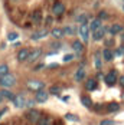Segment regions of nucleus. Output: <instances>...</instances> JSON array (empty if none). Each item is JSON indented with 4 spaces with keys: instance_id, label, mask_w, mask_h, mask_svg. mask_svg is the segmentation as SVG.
<instances>
[{
    "instance_id": "f257e3e1",
    "label": "nucleus",
    "mask_w": 124,
    "mask_h": 125,
    "mask_svg": "<svg viewBox=\"0 0 124 125\" xmlns=\"http://www.w3.org/2000/svg\"><path fill=\"white\" fill-rule=\"evenodd\" d=\"M40 118H42V112H40L39 109L32 108V109H29V111L26 112V119H27L30 124H37Z\"/></svg>"
},
{
    "instance_id": "f03ea898",
    "label": "nucleus",
    "mask_w": 124,
    "mask_h": 125,
    "mask_svg": "<svg viewBox=\"0 0 124 125\" xmlns=\"http://www.w3.org/2000/svg\"><path fill=\"white\" fill-rule=\"evenodd\" d=\"M16 85V78L13 75H10V73H7V75L1 76L0 78V86L3 88H12Z\"/></svg>"
},
{
    "instance_id": "7ed1b4c3",
    "label": "nucleus",
    "mask_w": 124,
    "mask_h": 125,
    "mask_svg": "<svg viewBox=\"0 0 124 125\" xmlns=\"http://www.w3.org/2000/svg\"><path fill=\"white\" fill-rule=\"evenodd\" d=\"M104 82L108 85V86H114L117 82H118V76H117V72L112 69V71H110L107 75L104 76Z\"/></svg>"
},
{
    "instance_id": "20e7f679",
    "label": "nucleus",
    "mask_w": 124,
    "mask_h": 125,
    "mask_svg": "<svg viewBox=\"0 0 124 125\" xmlns=\"http://www.w3.org/2000/svg\"><path fill=\"white\" fill-rule=\"evenodd\" d=\"M48 98H49V92H46L45 89H40L35 94V101L39 104H45L48 101Z\"/></svg>"
},
{
    "instance_id": "39448f33",
    "label": "nucleus",
    "mask_w": 124,
    "mask_h": 125,
    "mask_svg": "<svg viewBox=\"0 0 124 125\" xmlns=\"http://www.w3.org/2000/svg\"><path fill=\"white\" fill-rule=\"evenodd\" d=\"M27 88L30 89V91H35V92H37V91H40V89H43L45 88V83L43 82H40V81H27Z\"/></svg>"
},
{
    "instance_id": "423d86ee",
    "label": "nucleus",
    "mask_w": 124,
    "mask_h": 125,
    "mask_svg": "<svg viewBox=\"0 0 124 125\" xmlns=\"http://www.w3.org/2000/svg\"><path fill=\"white\" fill-rule=\"evenodd\" d=\"M13 102V105L16 106V108H25L26 106V98L22 95V94H19V95H14V99L12 101Z\"/></svg>"
},
{
    "instance_id": "0eeeda50",
    "label": "nucleus",
    "mask_w": 124,
    "mask_h": 125,
    "mask_svg": "<svg viewBox=\"0 0 124 125\" xmlns=\"http://www.w3.org/2000/svg\"><path fill=\"white\" fill-rule=\"evenodd\" d=\"M79 36L82 39V42L87 43L89 39V26L88 25H81L79 26Z\"/></svg>"
},
{
    "instance_id": "6e6552de",
    "label": "nucleus",
    "mask_w": 124,
    "mask_h": 125,
    "mask_svg": "<svg viewBox=\"0 0 124 125\" xmlns=\"http://www.w3.org/2000/svg\"><path fill=\"white\" fill-rule=\"evenodd\" d=\"M52 13H53L55 16H62V14L65 13V4L61 3V1H56V3L53 4V7H52Z\"/></svg>"
},
{
    "instance_id": "1a4fd4ad",
    "label": "nucleus",
    "mask_w": 124,
    "mask_h": 125,
    "mask_svg": "<svg viewBox=\"0 0 124 125\" xmlns=\"http://www.w3.org/2000/svg\"><path fill=\"white\" fill-rule=\"evenodd\" d=\"M98 88V82H97V79H94V78H89V79H87L85 81V89L87 91H95Z\"/></svg>"
},
{
    "instance_id": "9d476101",
    "label": "nucleus",
    "mask_w": 124,
    "mask_h": 125,
    "mask_svg": "<svg viewBox=\"0 0 124 125\" xmlns=\"http://www.w3.org/2000/svg\"><path fill=\"white\" fill-rule=\"evenodd\" d=\"M48 29H42V30H37V32H33L32 35H30V39L32 40H39V39L45 38V36H48Z\"/></svg>"
},
{
    "instance_id": "9b49d317",
    "label": "nucleus",
    "mask_w": 124,
    "mask_h": 125,
    "mask_svg": "<svg viewBox=\"0 0 124 125\" xmlns=\"http://www.w3.org/2000/svg\"><path fill=\"white\" fill-rule=\"evenodd\" d=\"M105 111L108 114H115L120 111V104H117V102H110V104H107L105 105Z\"/></svg>"
},
{
    "instance_id": "f8f14e48",
    "label": "nucleus",
    "mask_w": 124,
    "mask_h": 125,
    "mask_svg": "<svg viewBox=\"0 0 124 125\" xmlns=\"http://www.w3.org/2000/svg\"><path fill=\"white\" fill-rule=\"evenodd\" d=\"M108 32H110V35H112V36H115V35H118V33H123V26L118 25V23H114L112 26H110L108 29H107Z\"/></svg>"
},
{
    "instance_id": "ddd939ff",
    "label": "nucleus",
    "mask_w": 124,
    "mask_h": 125,
    "mask_svg": "<svg viewBox=\"0 0 124 125\" xmlns=\"http://www.w3.org/2000/svg\"><path fill=\"white\" fill-rule=\"evenodd\" d=\"M29 53H30V50L26 49V48L20 49L19 52H17V61H19V62H25V61H27V58H29Z\"/></svg>"
},
{
    "instance_id": "4468645a",
    "label": "nucleus",
    "mask_w": 124,
    "mask_h": 125,
    "mask_svg": "<svg viewBox=\"0 0 124 125\" xmlns=\"http://www.w3.org/2000/svg\"><path fill=\"white\" fill-rule=\"evenodd\" d=\"M105 32H107V27H99L98 30L92 32V39H94L95 42H97V40H101V39H104Z\"/></svg>"
},
{
    "instance_id": "2eb2a0df",
    "label": "nucleus",
    "mask_w": 124,
    "mask_h": 125,
    "mask_svg": "<svg viewBox=\"0 0 124 125\" xmlns=\"http://www.w3.org/2000/svg\"><path fill=\"white\" fill-rule=\"evenodd\" d=\"M40 55H42V50L39 49V48H35V49L29 53V58H27V61H29V62H35V61H36Z\"/></svg>"
},
{
    "instance_id": "dca6fc26",
    "label": "nucleus",
    "mask_w": 124,
    "mask_h": 125,
    "mask_svg": "<svg viewBox=\"0 0 124 125\" xmlns=\"http://www.w3.org/2000/svg\"><path fill=\"white\" fill-rule=\"evenodd\" d=\"M74 79L76 82L84 81V79H85V69H84V68H78L76 72H75V75H74Z\"/></svg>"
},
{
    "instance_id": "f3484780",
    "label": "nucleus",
    "mask_w": 124,
    "mask_h": 125,
    "mask_svg": "<svg viewBox=\"0 0 124 125\" xmlns=\"http://www.w3.org/2000/svg\"><path fill=\"white\" fill-rule=\"evenodd\" d=\"M102 59L107 61V62H111L112 59H114V52L111 49H108V48H105V49L102 50Z\"/></svg>"
},
{
    "instance_id": "a211bd4d",
    "label": "nucleus",
    "mask_w": 124,
    "mask_h": 125,
    "mask_svg": "<svg viewBox=\"0 0 124 125\" xmlns=\"http://www.w3.org/2000/svg\"><path fill=\"white\" fill-rule=\"evenodd\" d=\"M99 27H102L101 20H99V19H92L91 23H89V30H91V32H95V30H98Z\"/></svg>"
},
{
    "instance_id": "6ab92c4d",
    "label": "nucleus",
    "mask_w": 124,
    "mask_h": 125,
    "mask_svg": "<svg viewBox=\"0 0 124 125\" xmlns=\"http://www.w3.org/2000/svg\"><path fill=\"white\" fill-rule=\"evenodd\" d=\"M72 49H74L78 55L82 53V52H84V43L79 42V40H75V42H72Z\"/></svg>"
},
{
    "instance_id": "aec40b11",
    "label": "nucleus",
    "mask_w": 124,
    "mask_h": 125,
    "mask_svg": "<svg viewBox=\"0 0 124 125\" xmlns=\"http://www.w3.org/2000/svg\"><path fill=\"white\" fill-rule=\"evenodd\" d=\"M0 92H1L3 99H7V101H13L14 99V94H13L12 91H9V89H1Z\"/></svg>"
},
{
    "instance_id": "412c9836",
    "label": "nucleus",
    "mask_w": 124,
    "mask_h": 125,
    "mask_svg": "<svg viewBox=\"0 0 124 125\" xmlns=\"http://www.w3.org/2000/svg\"><path fill=\"white\" fill-rule=\"evenodd\" d=\"M81 104H82L85 108H92V101H91V98L87 96V95H82V96H81Z\"/></svg>"
},
{
    "instance_id": "4be33fe9",
    "label": "nucleus",
    "mask_w": 124,
    "mask_h": 125,
    "mask_svg": "<svg viewBox=\"0 0 124 125\" xmlns=\"http://www.w3.org/2000/svg\"><path fill=\"white\" fill-rule=\"evenodd\" d=\"M40 20H42V13L39 12V10L33 12V14H32V22H33L35 25H39Z\"/></svg>"
},
{
    "instance_id": "5701e85b",
    "label": "nucleus",
    "mask_w": 124,
    "mask_h": 125,
    "mask_svg": "<svg viewBox=\"0 0 124 125\" xmlns=\"http://www.w3.org/2000/svg\"><path fill=\"white\" fill-rule=\"evenodd\" d=\"M50 35H52L55 39H61L62 36H65V35H63V29H59V27L53 29V30L50 32Z\"/></svg>"
},
{
    "instance_id": "b1692460",
    "label": "nucleus",
    "mask_w": 124,
    "mask_h": 125,
    "mask_svg": "<svg viewBox=\"0 0 124 125\" xmlns=\"http://www.w3.org/2000/svg\"><path fill=\"white\" fill-rule=\"evenodd\" d=\"M36 125H52V121H50L49 116H43V115H42V118L39 119V122H37Z\"/></svg>"
},
{
    "instance_id": "393cba45",
    "label": "nucleus",
    "mask_w": 124,
    "mask_h": 125,
    "mask_svg": "<svg viewBox=\"0 0 124 125\" xmlns=\"http://www.w3.org/2000/svg\"><path fill=\"white\" fill-rule=\"evenodd\" d=\"M7 73H9V66H7L6 63H1V65H0V78L4 76V75H7Z\"/></svg>"
},
{
    "instance_id": "a878e982",
    "label": "nucleus",
    "mask_w": 124,
    "mask_h": 125,
    "mask_svg": "<svg viewBox=\"0 0 124 125\" xmlns=\"http://www.w3.org/2000/svg\"><path fill=\"white\" fill-rule=\"evenodd\" d=\"M61 88L59 86H50V89H49V94H52V95H56V96H59L61 95Z\"/></svg>"
},
{
    "instance_id": "bb28decb",
    "label": "nucleus",
    "mask_w": 124,
    "mask_h": 125,
    "mask_svg": "<svg viewBox=\"0 0 124 125\" xmlns=\"http://www.w3.org/2000/svg\"><path fill=\"white\" fill-rule=\"evenodd\" d=\"M92 108H94V111L97 114H102V109H104L105 106H104L102 104H97V105H92Z\"/></svg>"
},
{
    "instance_id": "cd10ccee",
    "label": "nucleus",
    "mask_w": 124,
    "mask_h": 125,
    "mask_svg": "<svg viewBox=\"0 0 124 125\" xmlns=\"http://www.w3.org/2000/svg\"><path fill=\"white\" fill-rule=\"evenodd\" d=\"M74 33H75V29L71 27V26H66V27L63 29V35H69V36H71V35H74Z\"/></svg>"
},
{
    "instance_id": "c85d7f7f",
    "label": "nucleus",
    "mask_w": 124,
    "mask_h": 125,
    "mask_svg": "<svg viewBox=\"0 0 124 125\" xmlns=\"http://www.w3.org/2000/svg\"><path fill=\"white\" fill-rule=\"evenodd\" d=\"M65 119H68V121H74V122L79 121V118H78L76 115H72V114H66V115H65Z\"/></svg>"
},
{
    "instance_id": "c756f323",
    "label": "nucleus",
    "mask_w": 124,
    "mask_h": 125,
    "mask_svg": "<svg viewBox=\"0 0 124 125\" xmlns=\"http://www.w3.org/2000/svg\"><path fill=\"white\" fill-rule=\"evenodd\" d=\"M101 56H99V53H95V68L97 69H101Z\"/></svg>"
},
{
    "instance_id": "7c9ffc66",
    "label": "nucleus",
    "mask_w": 124,
    "mask_h": 125,
    "mask_svg": "<svg viewBox=\"0 0 124 125\" xmlns=\"http://www.w3.org/2000/svg\"><path fill=\"white\" fill-rule=\"evenodd\" d=\"M114 56H124V46H120L118 49L114 52Z\"/></svg>"
},
{
    "instance_id": "2f4dec72",
    "label": "nucleus",
    "mask_w": 124,
    "mask_h": 125,
    "mask_svg": "<svg viewBox=\"0 0 124 125\" xmlns=\"http://www.w3.org/2000/svg\"><path fill=\"white\" fill-rule=\"evenodd\" d=\"M78 22H79L81 25H87V16H85V14L79 16V17H78Z\"/></svg>"
},
{
    "instance_id": "473e14b6",
    "label": "nucleus",
    "mask_w": 124,
    "mask_h": 125,
    "mask_svg": "<svg viewBox=\"0 0 124 125\" xmlns=\"http://www.w3.org/2000/svg\"><path fill=\"white\" fill-rule=\"evenodd\" d=\"M16 39H17V33H14V32H12V33L7 35V40H10V42H12V40H16Z\"/></svg>"
},
{
    "instance_id": "72a5a7b5",
    "label": "nucleus",
    "mask_w": 124,
    "mask_h": 125,
    "mask_svg": "<svg viewBox=\"0 0 124 125\" xmlns=\"http://www.w3.org/2000/svg\"><path fill=\"white\" fill-rule=\"evenodd\" d=\"M99 125H115V122L111 121V119H104V121L99 122Z\"/></svg>"
},
{
    "instance_id": "f704fd0d",
    "label": "nucleus",
    "mask_w": 124,
    "mask_h": 125,
    "mask_svg": "<svg viewBox=\"0 0 124 125\" xmlns=\"http://www.w3.org/2000/svg\"><path fill=\"white\" fill-rule=\"evenodd\" d=\"M72 59H74V55H71V53H68V55L63 56V62H71Z\"/></svg>"
},
{
    "instance_id": "c9c22d12",
    "label": "nucleus",
    "mask_w": 124,
    "mask_h": 125,
    "mask_svg": "<svg viewBox=\"0 0 124 125\" xmlns=\"http://www.w3.org/2000/svg\"><path fill=\"white\" fill-rule=\"evenodd\" d=\"M98 19H99V20H102V19H108V13H107V12H99Z\"/></svg>"
},
{
    "instance_id": "e433bc0d",
    "label": "nucleus",
    "mask_w": 124,
    "mask_h": 125,
    "mask_svg": "<svg viewBox=\"0 0 124 125\" xmlns=\"http://www.w3.org/2000/svg\"><path fill=\"white\" fill-rule=\"evenodd\" d=\"M35 102H36L35 99H27V102H26V106H29V108L32 109V106H35Z\"/></svg>"
},
{
    "instance_id": "4c0bfd02",
    "label": "nucleus",
    "mask_w": 124,
    "mask_h": 125,
    "mask_svg": "<svg viewBox=\"0 0 124 125\" xmlns=\"http://www.w3.org/2000/svg\"><path fill=\"white\" fill-rule=\"evenodd\" d=\"M61 46H62V45L59 43V42H56V43H52V48H53V49H56V50L61 49Z\"/></svg>"
},
{
    "instance_id": "58836bf2",
    "label": "nucleus",
    "mask_w": 124,
    "mask_h": 125,
    "mask_svg": "<svg viewBox=\"0 0 124 125\" xmlns=\"http://www.w3.org/2000/svg\"><path fill=\"white\" fill-rule=\"evenodd\" d=\"M118 82H120V85H121V86L124 88V75H123V76H120V78H118Z\"/></svg>"
},
{
    "instance_id": "ea45409f",
    "label": "nucleus",
    "mask_w": 124,
    "mask_h": 125,
    "mask_svg": "<svg viewBox=\"0 0 124 125\" xmlns=\"http://www.w3.org/2000/svg\"><path fill=\"white\" fill-rule=\"evenodd\" d=\"M6 112H7V108H3V109L0 111V119H1V116H3V115H4Z\"/></svg>"
},
{
    "instance_id": "a19ab883",
    "label": "nucleus",
    "mask_w": 124,
    "mask_h": 125,
    "mask_svg": "<svg viewBox=\"0 0 124 125\" xmlns=\"http://www.w3.org/2000/svg\"><path fill=\"white\" fill-rule=\"evenodd\" d=\"M43 66H45V65H42V63H40V65H37L36 68H35V71H39V69H42Z\"/></svg>"
},
{
    "instance_id": "79ce46f5",
    "label": "nucleus",
    "mask_w": 124,
    "mask_h": 125,
    "mask_svg": "<svg viewBox=\"0 0 124 125\" xmlns=\"http://www.w3.org/2000/svg\"><path fill=\"white\" fill-rule=\"evenodd\" d=\"M52 23V17H46V25H50Z\"/></svg>"
},
{
    "instance_id": "37998d69",
    "label": "nucleus",
    "mask_w": 124,
    "mask_h": 125,
    "mask_svg": "<svg viewBox=\"0 0 124 125\" xmlns=\"http://www.w3.org/2000/svg\"><path fill=\"white\" fill-rule=\"evenodd\" d=\"M49 68H52V69H53V68H58V63H50Z\"/></svg>"
},
{
    "instance_id": "c03bdc74",
    "label": "nucleus",
    "mask_w": 124,
    "mask_h": 125,
    "mask_svg": "<svg viewBox=\"0 0 124 125\" xmlns=\"http://www.w3.org/2000/svg\"><path fill=\"white\" fill-rule=\"evenodd\" d=\"M62 101H63V102H68V101H69V96H62Z\"/></svg>"
},
{
    "instance_id": "a18cd8bd",
    "label": "nucleus",
    "mask_w": 124,
    "mask_h": 125,
    "mask_svg": "<svg viewBox=\"0 0 124 125\" xmlns=\"http://www.w3.org/2000/svg\"><path fill=\"white\" fill-rule=\"evenodd\" d=\"M3 101H4V99H3V96H1V92H0V104H1Z\"/></svg>"
},
{
    "instance_id": "49530a36",
    "label": "nucleus",
    "mask_w": 124,
    "mask_h": 125,
    "mask_svg": "<svg viewBox=\"0 0 124 125\" xmlns=\"http://www.w3.org/2000/svg\"><path fill=\"white\" fill-rule=\"evenodd\" d=\"M121 40H123V42H124V32H123V33H121Z\"/></svg>"
},
{
    "instance_id": "de8ad7c7",
    "label": "nucleus",
    "mask_w": 124,
    "mask_h": 125,
    "mask_svg": "<svg viewBox=\"0 0 124 125\" xmlns=\"http://www.w3.org/2000/svg\"><path fill=\"white\" fill-rule=\"evenodd\" d=\"M12 1H17V0H12Z\"/></svg>"
},
{
    "instance_id": "09e8293b",
    "label": "nucleus",
    "mask_w": 124,
    "mask_h": 125,
    "mask_svg": "<svg viewBox=\"0 0 124 125\" xmlns=\"http://www.w3.org/2000/svg\"><path fill=\"white\" fill-rule=\"evenodd\" d=\"M123 10H124V7H123Z\"/></svg>"
}]
</instances>
